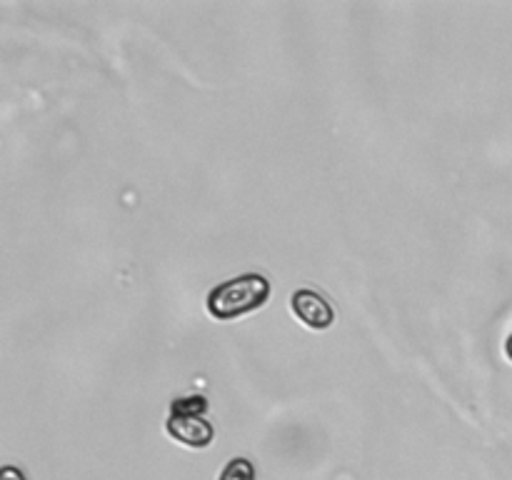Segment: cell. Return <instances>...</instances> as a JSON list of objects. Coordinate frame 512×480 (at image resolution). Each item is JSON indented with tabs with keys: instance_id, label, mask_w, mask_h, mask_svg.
Masks as SVG:
<instances>
[{
	"instance_id": "5",
	"label": "cell",
	"mask_w": 512,
	"mask_h": 480,
	"mask_svg": "<svg viewBox=\"0 0 512 480\" xmlns=\"http://www.w3.org/2000/svg\"><path fill=\"white\" fill-rule=\"evenodd\" d=\"M0 480H25L23 470H18L15 465H3V470H0Z\"/></svg>"
},
{
	"instance_id": "4",
	"label": "cell",
	"mask_w": 512,
	"mask_h": 480,
	"mask_svg": "<svg viewBox=\"0 0 512 480\" xmlns=\"http://www.w3.org/2000/svg\"><path fill=\"white\" fill-rule=\"evenodd\" d=\"M255 465L248 458H230L225 468L220 470L218 480H255Z\"/></svg>"
},
{
	"instance_id": "2",
	"label": "cell",
	"mask_w": 512,
	"mask_h": 480,
	"mask_svg": "<svg viewBox=\"0 0 512 480\" xmlns=\"http://www.w3.org/2000/svg\"><path fill=\"white\" fill-rule=\"evenodd\" d=\"M165 430L173 440L188 448H208L215 438V428L208 420V398L203 395H188L178 398L170 405V415L165 420Z\"/></svg>"
},
{
	"instance_id": "3",
	"label": "cell",
	"mask_w": 512,
	"mask_h": 480,
	"mask_svg": "<svg viewBox=\"0 0 512 480\" xmlns=\"http://www.w3.org/2000/svg\"><path fill=\"white\" fill-rule=\"evenodd\" d=\"M290 308L295 318L313 330H325L335 323V308L325 295L313 288H300L290 295Z\"/></svg>"
},
{
	"instance_id": "6",
	"label": "cell",
	"mask_w": 512,
	"mask_h": 480,
	"mask_svg": "<svg viewBox=\"0 0 512 480\" xmlns=\"http://www.w3.org/2000/svg\"><path fill=\"white\" fill-rule=\"evenodd\" d=\"M505 353H508V358L512 360V335L508 340H505Z\"/></svg>"
},
{
	"instance_id": "1",
	"label": "cell",
	"mask_w": 512,
	"mask_h": 480,
	"mask_svg": "<svg viewBox=\"0 0 512 480\" xmlns=\"http://www.w3.org/2000/svg\"><path fill=\"white\" fill-rule=\"evenodd\" d=\"M270 280L260 273H245L215 285L208 293V313L215 320H238L263 308L270 298Z\"/></svg>"
}]
</instances>
